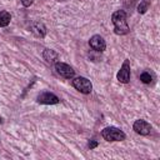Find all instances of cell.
<instances>
[{"label":"cell","mask_w":160,"mask_h":160,"mask_svg":"<svg viewBox=\"0 0 160 160\" xmlns=\"http://www.w3.org/2000/svg\"><path fill=\"white\" fill-rule=\"evenodd\" d=\"M111 21L114 24V31L116 35H125L130 31V28L128 25L126 20V12L124 10H116L111 15Z\"/></svg>","instance_id":"obj_1"},{"label":"cell","mask_w":160,"mask_h":160,"mask_svg":"<svg viewBox=\"0 0 160 160\" xmlns=\"http://www.w3.org/2000/svg\"><path fill=\"white\" fill-rule=\"evenodd\" d=\"M101 136L106 141H122L126 138L125 132L122 130H120L119 128H115V126H108V128L102 129Z\"/></svg>","instance_id":"obj_2"},{"label":"cell","mask_w":160,"mask_h":160,"mask_svg":"<svg viewBox=\"0 0 160 160\" xmlns=\"http://www.w3.org/2000/svg\"><path fill=\"white\" fill-rule=\"evenodd\" d=\"M72 86L80 91L81 94H90L91 90H92V84L89 79L84 78V76H78V78H72V81H71Z\"/></svg>","instance_id":"obj_3"},{"label":"cell","mask_w":160,"mask_h":160,"mask_svg":"<svg viewBox=\"0 0 160 160\" xmlns=\"http://www.w3.org/2000/svg\"><path fill=\"white\" fill-rule=\"evenodd\" d=\"M54 69H55V71H56L61 78H64V79H72V78L75 76V70H74L70 65H68V64H65V62L56 61V62L54 64Z\"/></svg>","instance_id":"obj_4"},{"label":"cell","mask_w":160,"mask_h":160,"mask_svg":"<svg viewBox=\"0 0 160 160\" xmlns=\"http://www.w3.org/2000/svg\"><path fill=\"white\" fill-rule=\"evenodd\" d=\"M36 101L39 104H42V105H55V104L60 102V99L55 94H52L50 91H42V92H40L38 95Z\"/></svg>","instance_id":"obj_5"},{"label":"cell","mask_w":160,"mask_h":160,"mask_svg":"<svg viewBox=\"0 0 160 160\" xmlns=\"http://www.w3.org/2000/svg\"><path fill=\"white\" fill-rule=\"evenodd\" d=\"M116 79L119 82H122V84H128L130 81V62H129V60H124L120 70L116 74Z\"/></svg>","instance_id":"obj_6"},{"label":"cell","mask_w":160,"mask_h":160,"mask_svg":"<svg viewBox=\"0 0 160 160\" xmlns=\"http://www.w3.org/2000/svg\"><path fill=\"white\" fill-rule=\"evenodd\" d=\"M132 129H134V131L136 134L145 136V135H149L151 132V129L152 128H151V125L148 121H145L142 119H139V120H135V122L132 125Z\"/></svg>","instance_id":"obj_7"},{"label":"cell","mask_w":160,"mask_h":160,"mask_svg":"<svg viewBox=\"0 0 160 160\" xmlns=\"http://www.w3.org/2000/svg\"><path fill=\"white\" fill-rule=\"evenodd\" d=\"M89 45L92 50L99 51V52H101L106 49V42H105L104 38L100 36V35H92L89 40Z\"/></svg>","instance_id":"obj_8"},{"label":"cell","mask_w":160,"mask_h":160,"mask_svg":"<svg viewBox=\"0 0 160 160\" xmlns=\"http://www.w3.org/2000/svg\"><path fill=\"white\" fill-rule=\"evenodd\" d=\"M31 31L35 34V36L42 39L46 35V26L40 21H35L31 24Z\"/></svg>","instance_id":"obj_9"},{"label":"cell","mask_w":160,"mask_h":160,"mask_svg":"<svg viewBox=\"0 0 160 160\" xmlns=\"http://www.w3.org/2000/svg\"><path fill=\"white\" fill-rule=\"evenodd\" d=\"M42 58H44V60H45L46 62H49V64H55L56 60H58V52L54 51V50H51V49H45V50L42 51Z\"/></svg>","instance_id":"obj_10"},{"label":"cell","mask_w":160,"mask_h":160,"mask_svg":"<svg viewBox=\"0 0 160 160\" xmlns=\"http://www.w3.org/2000/svg\"><path fill=\"white\" fill-rule=\"evenodd\" d=\"M11 21V15L9 11L6 10H1L0 11V28H4V26H8Z\"/></svg>","instance_id":"obj_11"},{"label":"cell","mask_w":160,"mask_h":160,"mask_svg":"<svg viewBox=\"0 0 160 160\" xmlns=\"http://www.w3.org/2000/svg\"><path fill=\"white\" fill-rule=\"evenodd\" d=\"M140 80H141V82H144V84H150V82L152 81V76H151L150 72L144 71V72L140 74Z\"/></svg>","instance_id":"obj_12"},{"label":"cell","mask_w":160,"mask_h":160,"mask_svg":"<svg viewBox=\"0 0 160 160\" xmlns=\"http://www.w3.org/2000/svg\"><path fill=\"white\" fill-rule=\"evenodd\" d=\"M149 4H150L149 0H142V1L138 5V11H139L140 14L146 12V10H148V8H149Z\"/></svg>","instance_id":"obj_13"},{"label":"cell","mask_w":160,"mask_h":160,"mask_svg":"<svg viewBox=\"0 0 160 160\" xmlns=\"http://www.w3.org/2000/svg\"><path fill=\"white\" fill-rule=\"evenodd\" d=\"M20 1H21L22 6H25V8H29L30 5H32V4H34V1H35V0H20Z\"/></svg>","instance_id":"obj_14"},{"label":"cell","mask_w":160,"mask_h":160,"mask_svg":"<svg viewBox=\"0 0 160 160\" xmlns=\"http://www.w3.org/2000/svg\"><path fill=\"white\" fill-rule=\"evenodd\" d=\"M98 145H99V142H98L96 140H90V142H89V145H88V146H89V149H90V150H92V149H95Z\"/></svg>","instance_id":"obj_15"}]
</instances>
